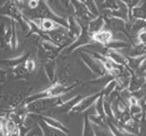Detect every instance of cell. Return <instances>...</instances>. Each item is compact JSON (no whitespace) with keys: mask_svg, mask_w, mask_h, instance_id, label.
I'll return each mask as SVG.
<instances>
[{"mask_svg":"<svg viewBox=\"0 0 146 136\" xmlns=\"http://www.w3.org/2000/svg\"><path fill=\"white\" fill-rule=\"evenodd\" d=\"M40 48L43 52L44 56L47 59V61H55V59L60 56L62 51L64 50L62 47L59 46L58 44L54 43L53 41L50 40H46V38L41 40Z\"/></svg>","mask_w":146,"mask_h":136,"instance_id":"5","label":"cell"},{"mask_svg":"<svg viewBox=\"0 0 146 136\" xmlns=\"http://www.w3.org/2000/svg\"><path fill=\"white\" fill-rule=\"evenodd\" d=\"M12 72L14 73V75L17 78H24V77H26V76L29 75V72H28L27 69L25 68L24 63L20 64L19 66L12 69Z\"/></svg>","mask_w":146,"mask_h":136,"instance_id":"31","label":"cell"},{"mask_svg":"<svg viewBox=\"0 0 146 136\" xmlns=\"http://www.w3.org/2000/svg\"><path fill=\"white\" fill-rule=\"evenodd\" d=\"M102 92L99 91L97 93H94L92 95H88L85 96L82 100L80 101V103L77 104L74 108V109L71 111V113H83V112L87 111L88 109H90L91 106H94L96 101L98 100V98L101 96Z\"/></svg>","mask_w":146,"mask_h":136,"instance_id":"7","label":"cell"},{"mask_svg":"<svg viewBox=\"0 0 146 136\" xmlns=\"http://www.w3.org/2000/svg\"><path fill=\"white\" fill-rule=\"evenodd\" d=\"M43 71L44 74L46 75L49 82L52 83H55L57 82V74H58V67L55 61H47L43 64Z\"/></svg>","mask_w":146,"mask_h":136,"instance_id":"15","label":"cell"},{"mask_svg":"<svg viewBox=\"0 0 146 136\" xmlns=\"http://www.w3.org/2000/svg\"><path fill=\"white\" fill-rule=\"evenodd\" d=\"M104 49H105V52L103 53V55H105V57H108L109 59H111L113 63L119 65V66H127L128 64L127 56H124L121 52L109 50V49L105 48V47H104Z\"/></svg>","mask_w":146,"mask_h":136,"instance_id":"11","label":"cell"},{"mask_svg":"<svg viewBox=\"0 0 146 136\" xmlns=\"http://www.w3.org/2000/svg\"><path fill=\"white\" fill-rule=\"evenodd\" d=\"M80 59L83 63L87 66L88 69L90 70V72H92L97 77H102V76L107 74L102 62L98 61V59H94L93 57H91L88 53L82 51L80 54Z\"/></svg>","mask_w":146,"mask_h":136,"instance_id":"3","label":"cell"},{"mask_svg":"<svg viewBox=\"0 0 146 136\" xmlns=\"http://www.w3.org/2000/svg\"><path fill=\"white\" fill-rule=\"evenodd\" d=\"M36 24H38V27L40 28V30L42 31L43 33L47 34L50 33L52 31L56 30V29H59L60 27H64L62 25L59 24L57 21L51 19V18H43V19H36L34 20Z\"/></svg>","mask_w":146,"mask_h":136,"instance_id":"13","label":"cell"},{"mask_svg":"<svg viewBox=\"0 0 146 136\" xmlns=\"http://www.w3.org/2000/svg\"><path fill=\"white\" fill-rule=\"evenodd\" d=\"M146 85V75H143L141 73L137 71H133L132 77H131V82L129 85V89L133 94L139 92V91L142 90L145 87Z\"/></svg>","mask_w":146,"mask_h":136,"instance_id":"9","label":"cell"},{"mask_svg":"<svg viewBox=\"0 0 146 136\" xmlns=\"http://www.w3.org/2000/svg\"><path fill=\"white\" fill-rule=\"evenodd\" d=\"M24 66H25L26 69H27V71L29 72V74H31V73H33L36 70V61H34L33 59L29 57V59L24 62Z\"/></svg>","mask_w":146,"mask_h":136,"instance_id":"32","label":"cell"},{"mask_svg":"<svg viewBox=\"0 0 146 136\" xmlns=\"http://www.w3.org/2000/svg\"><path fill=\"white\" fill-rule=\"evenodd\" d=\"M92 38L95 43L102 44V45L105 47L107 44L110 43L113 40V34L110 30H108V29H105V30L101 31L100 33L96 34V35H93Z\"/></svg>","mask_w":146,"mask_h":136,"instance_id":"16","label":"cell"},{"mask_svg":"<svg viewBox=\"0 0 146 136\" xmlns=\"http://www.w3.org/2000/svg\"><path fill=\"white\" fill-rule=\"evenodd\" d=\"M141 134L142 136H146V121L143 120L141 122Z\"/></svg>","mask_w":146,"mask_h":136,"instance_id":"36","label":"cell"},{"mask_svg":"<svg viewBox=\"0 0 146 136\" xmlns=\"http://www.w3.org/2000/svg\"><path fill=\"white\" fill-rule=\"evenodd\" d=\"M94 110H95V114L98 115V116L102 117V118L108 119L105 114V109H104V97L103 94H101V96L98 98V100L96 101V103L94 104Z\"/></svg>","mask_w":146,"mask_h":136,"instance_id":"27","label":"cell"},{"mask_svg":"<svg viewBox=\"0 0 146 136\" xmlns=\"http://www.w3.org/2000/svg\"><path fill=\"white\" fill-rule=\"evenodd\" d=\"M106 27V17H100L93 18L92 20H90V22H88L87 25V30L90 35H96V34L100 33L101 31L105 30Z\"/></svg>","mask_w":146,"mask_h":136,"instance_id":"10","label":"cell"},{"mask_svg":"<svg viewBox=\"0 0 146 136\" xmlns=\"http://www.w3.org/2000/svg\"><path fill=\"white\" fill-rule=\"evenodd\" d=\"M71 6H72V11L74 13V17H78L79 19L90 22V20L95 18L88 10L84 0H72Z\"/></svg>","mask_w":146,"mask_h":136,"instance_id":"6","label":"cell"},{"mask_svg":"<svg viewBox=\"0 0 146 136\" xmlns=\"http://www.w3.org/2000/svg\"><path fill=\"white\" fill-rule=\"evenodd\" d=\"M81 136H95V130L93 127L92 123L90 122L88 115H85L84 121H83L82 134Z\"/></svg>","mask_w":146,"mask_h":136,"instance_id":"22","label":"cell"},{"mask_svg":"<svg viewBox=\"0 0 146 136\" xmlns=\"http://www.w3.org/2000/svg\"><path fill=\"white\" fill-rule=\"evenodd\" d=\"M137 72L141 73V74H143V75H146V57H145L144 61H142L141 65H140L139 69L137 70Z\"/></svg>","mask_w":146,"mask_h":136,"instance_id":"35","label":"cell"},{"mask_svg":"<svg viewBox=\"0 0 146 136\" xmlns=\"http://www.w3.org/2000/svg\"><path fill=\"white\" fill-rule=\"evenodd\" d=\"M93 127L95 130V136H114L109 127H99V125H93Z\"/></svg>","mask_w":146,"mask_h":136,"instance_id":"30","label":"cell"},{"mask_svg":"<svg viewBox=\"0 0 146 136\" xmlns=\"http://www.w3.org/2000/svg\"><path fill=\"white\" fill-rule=\"evenodd\" d=\"M115 91H118L117 90V83H116V80L113 79L111 80V82H109L107 85L104 86L103 89H101V92L104 96L106 97H110L113 93H114Z\"/></svg>","mask_w":146,"mask_h":136,"instance_id":"25","label":"cell"},{"mask_svg":"<svg viewBox=\"0 0 146 136\" xmlns=\"http://www.w3.org/2000/svg\"><path fill=\"white\" fill-rule=\"evenodd\" d=\"M103 8L108 12L115 11L119 8V0H106L102 2Z\"/></svg>","mask_w":146,"mask_h":136,"instance_id":"29","label":"cell"},{"mask_svg":"<svg viewBox=\"0 0 146 136\" xmlns=\"http://www.w3.org/2000/svg\"><path fill=\"white\" fill-rule=\"evenodd\" d=\"M125 4L127 5L128 9H129V12H130V15H131L133 10L135 9V7H137L140 4V0H127V1H124Z\"/></svg>","mask_w":146,"mask_h":136,"instance_id":"33","label":"cell"},{"mask_svg":"<svg viewBox=\"0 0 146 136\" xmlns=\"http://www.w3.org/2000/svg\"><path fill=\"white\" fill-rule=\"evenodd\" d=\"M135 40H137L135 45H137V44H143V45H146V29L142 30L141 32L137 35Z\"/></svg>","mask_w":146,"mask_h":136,"instance_id":"34","label":"cell"},{"mask_svg":"<svg viewBox=\"0 0 146 136\" xmlns=\"http://www.w3.org/2000/svg\"><path fill=\"white\" fill-rule=\"evenodd\" d=\"M132 19H140L146 21V1H141L137 7L133 10L131 14Z\"/></svg>","mask_w":146,"mask_h":136,"instance_id":"20","label":"cell"},{"mask_svg":"<svg viewBox=\"0 0 146 136\" xmlns=\"http://www.w3.org/2000/svg\"><path fill=\"white\" fill-rule=\"evenodd\" d=\"M61 97L57 98H41L35 100L27 104H22L24 106L27 113L33 114H41L42 112L46 111L49 108H57L60 104Z\"/></svg>","mask_w":146,"mask_h":136,"instance_id":"2","label":"cell"},{"mask_svg":"<svg viewBox=\"0 0 146 136\" xmlns=\"http://www.w3.org/2000/svg\"><path fill=\"white\" fill-rule=\"evenodd\" d=\"M67 31H68V35L70 40L72 42L75 40H77L79 36L82 35L84 27L80 24V22L77 20V18L73 15H70L67 17Z\"/></svg>","mask_w":146,"mask_h":136,"instance_id":"8","label":"cell"},{"mask_svg":"<svg viewBox=\"0 0 146 136\" xmlns=\"http://www.w3.org/2000/svg\"><path fill=\"white\" fill-rule=\"evenodd\" d=\"M78 85H79V83L71 85V86H67V85H62V83L56 82L55 83H52L49 87L45 88V89L38 91V92H36L32 94V95L27 96V98L25 99V101L23 102L22 104H27L31 103V102L38 100V99H41V98H57V97H62L66 93L74 89Z\"/></svg>","mask_w":146,"mask_h":136,"instance_id":"1","label":"cell"},{"mask_svg":"<svg viewBox=\"0 0 146 136\" xmlns=\"http://www.w3.org/2000/svg\"><path fill=\"white\" fill-rule=\"evenodd\" d=\"M146 29V21L140 19H134L129 27V34L132 36H135L137 38V35L141 32L142 30Z\"/></svg>","mask_w":146,"mask_h":136,"instance_id":"19","label":"cell"},{"mask_svg":"<svg viewBox=\"0 0 146 136\" xmlns=\"http://www.w3.org/2000/svg\"><path fill=\"white\" fill-rule=\"evenodd\" d=\"M106 23H108V30L111 33H126L127 31V24L126 21L122 19L113 17L106 18Z\"/></svg>","mask_w":146,"mask_h":136,"instance_id":"12","label":"cell"},{"mask_svg":"<svg viewBox=\"0 0 146 136\" xmlns=\"http://www.w3.org/2000/svg\"><path fill=\"white\" fill-rule=\"evenodd\" d=\"M125 130L129 133L130 135L139 136L141 134V122H139L133 118L129 122L123 125Z\"/></svg>","mask_w":146,"mask_h":136,"instance_id":"18","label":"cell"},{"mask_svg":"<svg viewBox=\"0 0 146 136\" xmlns=\"http://www.w3.org/2000/svg\"><path fill=\"white\" fill-rule=\"evenodd\" d=\"M92 43H95L93 41L92 38V35H90V33L88 32L87 28H84V31H83L82 35H81L77 40H75L73 42L70 44L68 47H66L64 49V51H66V54H70L72 52L76 51L77 49H83L88 47V45H91Z\"/></svg>","mask_w":146,"mask_h":136,"instance_id":"4","label":"cell"},{"mask_svg":"<svg viewBox=\"0 0 146 136\" xmlns=\"http://www.w3.org/2000/svg\"><path fill=\"white\" fill-rule=\"evenodd\" d=\"M144 120L146 121V108H145V113H144Z\"/></svg>","mask_w":146,"mask_h":136,"instance_id":"37","label":"cell"},{"mask_svg":"<svg viewBox=\"0 0 146 136\" xmlns=\"http://www.w3.org/2000/svg\"><path fill=\"white\" fill-rule=\"evenodd\" d=\"M86 6H87L88 10L90 11V13L91 15H93L94 17H98L101 15V13H100V10L98 8V5H97V2L96 1H93V0H84Z\"/></svg>","mask_w":146,"mask_h":136,"instance_id":"26","label":"cell"},{"mask_svg":"<svg viewBox=\"0 0 146 136\" xmlns=\"http://www.w3.org/2000/svg\"><path fill=\"white\" fill-rule=\"evenodd\" d=\"M146 56V45L137 44L129 50L127 54L128 57H140Z\"/></svg>","mask_w":146,"mask_h":136,"instance_id":"24","label":"cell"},{"mask_svg":"<svg viewBox=\"0 0 146 136\" xmlns=\"http://www.w3.org/2000/svg\"><path fill=\"white\" fill-rule=\"evenodd\" d=\"M28 59H29V53L24 52L20 56H17L15 57H10V59H6L4 61H1V64L4 65V67L10 68L12 70L15 67L19 66L20 64H23Z\"/></svg>","mask_w":146,"mask_h":136,"instance_id":"14","label":"cell"},{"mask_svg":"<svg viewBox=\"0 0 146 136\" xmlns=\"http://www.w3.org/2000/svg\"><path fill=\"white\" fill-rule=\"evenodd\" d=\"M105 48L109 49V50H113V51L120 52L121 50H124V49L128 48V43L126 42V41H124L122 40L113 38L111 42L107 44V45L105 46Z\"/></svg>","mask_w":146,"mask_h":136,"instance_id":"23","label":"cell"},{"mask_svg":"<svg viewBox=\"0 0 146 136\" xmlns=\"http://www.w3.org/2000/svg\"><path fill=\"white\" fill-rule=\"evenodd\" d=\"M84 98V96L80 95V94H77L76 96L74 97L73 99H71L70 101L66 102V103H64L62 104H60L59 106H57L60 111H61V113L62 112H67V113H71V111L74 109L75 106H77L78 104L80 103V101L82 100V99Z\"/></svg>","mask_w":146,"mask_h":136,"instance_id":"17","label":"cell"},{"mask_svg":"<svg viewBox=\"0 0 146 136\" xmlns=\"http://www.w3.org/2000/svg\"><path fill=\"white\" fill-rule=\"evenodd\" d=\"M41 125L43 131H44V136H68V133H66L64 131L57 129H54V127H51L50 125H46L45 123L40 121V120H38L36 121Z\"/></svg>","mask_w":146,"mask_h":136,"instance_id":"21","label":"cell"},{"mask_svg":"<svg viewBox=\"0 0 146 136\" xmlns=\"http://www.w3.org/2000/svg\"><path fill=\"white\" fill-rule=\"evenodd\" d=\"M22 136H44V131L41 125L38 123H36Z\"/></svg>","mask_w":146,"mask_h":136,"instance_id":"28","label":"cell"}]
</instances>
